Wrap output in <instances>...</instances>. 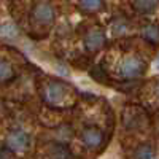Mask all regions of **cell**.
<instances>
[{"label":"cell","instance_id":"obj_1","mask_svg":"<svg viewBox=\"0 0 159 159\" xmlns=\"http://www.w3.org/2000/svg\"><path fill=\"white\" fill-rule=\"evenodd\" d=\"M119 73L127 80L139 78L145 73V62L140 57H126L119 67Z\"/></svg>","mask_w":159,"mask_h":159},{"label":"cell","instance_id":"obj_2","mask_svg":"<svg viewBox=\"0 0 159 159\" xmlns=\"http://www.w3.org/2000/svg\"><path fill=\"white\" fill-rule=\"evenodd\" d=\"M54 10L52 7L48 3V2H40L34 7V11H32V19L34 22L40 24V25H49L54 21Z\"/></svg>","mask_w":159,"mask_h":159},{"label":"cell","instance_id":"obj_3","mask_svg":"<svg viewBox=\"0 0 159 159\" xmlns=\"http://www.w3.org/2000/svg\"><path fill=\"white\" fill-rule=\"evenodd\" d=\"M7 145L11 151H22L27 148L29 145V135L25 134L22 129H15L8 134Z\"/></svg>","mask_w":159,"mask_h":159},{"label":"cell","instance_id":"obj_4","mask_svg":"<svg viewBox=\"0 0 159 159\" xmlns=\"http://www.w3.org/2000/svg\"><path fill=\"white\" fill-rule=\"evenodd\" d=\"M105 45V34L102 29H92L84 37V48L91 52L99 51Z\"/></svg>","mask_w":159,"mask_h":159},{"label":"cell","instance_id":"obj_5","mask_svg":"<svg viewBox=\"0 0 159 159\" xmlns=\"http://www.w3.org/2000/svg\"><path fill=\"white\" fill-rule=\"evenodd\" d=\"M102 140H103V135H102V132L96 127H88L83 130V134H81V142L86 145L88 148H99L100 145H102Z\"/></svg>","mask_w":159,"mask_h":159},{"label":"cell","instance_id":"obj_6","mask_svg":"<svg viewBox=\"0 0 159 159\" xmlns=\"http://www.w3.org/2000/svg\"><path fill=\"white\" fill-rule=\"evenodd\" d=\"M67 96V86L64 83H51L46 89V100L49 103H59Z\"/></svg>","mask_w":159,"mask_h":159},{"label":"cell","instance_id":"obj_7","mask_svg":"<svg viewBox=\"0 0 159 159\" xmlns=\"http://www.w3.org/2000/svg\"><path fill=\"white\" fill-rule=\"evenodd\" d=\"M159 0H134V8L142 15H151L156 11Z\"/></svg>","mask_w":159,"mask_h":159},{"label":"cell","instance_id":"obj_8","mask_svg":"<svg viewBox=\"0 0 159 159\" xmlns=\"http://www.w3.org/2000/svg\"><path fill=\"white\" fill-rule=\"evenodd\" d=\"M142 35H143V38L147 40L148 43L159 45V25H156V24L145 25L143 30H142Z\"/></svg>","mask_w":159,"mask_h":159},{"label":"cell","instance_id":"obj_9","mask_svg":"<svg viewBox=\"0 0 159 159\" xmlns=\"http://www.w3.org/2000/svg\"><path fill=\"white\" fill-rule=\"evenodd\" d=\"M19 34V29L15 22L11 21H5L3 24H0V37L2 38H7V40H13L16 38Z\"/></svg>","mask_w":159,"mask_h":159},{"label":"cell","instance_id":"obj_10","mask_svg":"<svg viewBox=\"0 0 159 159\" xmlns=\"http://www.w3.org/2000/svg\"><path fill=\"white\" fill-rule=\"evenodd\" d=\"M105 5V0H78V7L86 13H96L102 10Z\"/></svg>","mask_w":159,"mask_h":159},{"label":"cell","instance_id":"obj_11","mask_svg":"<svg viewBox=\"0 0 159 159\" xmlns=\"http://www.w3.org/2000/svg\"><path fill=\"white\" fill-rule=\"evenodd\" d=\"M110 30H111V34L116 35V37L124 35V34L127 32V21H126L124 18L115 19V21L111 22V25H110Z\"/></svg>","mask_w":159,"mask_h":159},{"label":"cell","instance_id":"obj_12","mask_svg":"<svg viewBox=\"0 0 159 159\" xmlns=\"http://www.w3.org/2000/svg\"><path fill=\"white\" fill-rule=\"evenodd\" d=\"M13 76V67L11 64L0 59V81H8V80Z\"/></svg>","mask_w":159,"mask_h":159},{"label":"cell","instance_id":"obj_13","mask_svg":"<svg viewBox=\"0 0 159 159\" xmlns=\"http://www.w3.org/2000/svg\"><path fill=\"white\" fill-rule=\"evenodd\" d=\"M154 156H156V153H154V150L150 143L140 145L134 153V157H154Z\"/></svg>","mask_w":159,"mask_h":159},{"label":"cell","instance_id":"obj_14","mask_svg":"<svg viewBox=\"0 0 159 159\" xmlns=\"http://www.w3.org/2000/svg\"><path fill=\"white\" fill-rule=\"evenodd\" d=\"M54 148H56L57 151L52 153V156H56V157H72V153H69L64 147H59V145H57V147H54Z\"/></svg>","mask_w":159,"mask_h":159},{"label":"cell","instance_id":"obj_15","mask_svg":"<svg viewBox=\"0 0 159 159\" xmlns=\"http://www.w3.org/2000/svg\"><path fill=\"white\" fill-rule=\"evenodd\" d=\"M3 148H0V157H10L11 156V150H8V151H2Z\"/></svg>","mask_w":159,"mask_h":159},{"label":"cell","instance_id":"obj_16","mask_svg":"<svg viewBox=\"0 0 159 159\" xmlns=\"http://www.w3.org/2000/svg\"><path fill=\"white\" fill-rule=\"evenodd\" d=\"M154 94L159 97V80H157V83H156V86H154Z\"/></svg>","mask_w":159,"mask_h":159},{"label":"cell","instance_id":"obj_17","mask_svg":"<svg viewBox=\"0 0 159 159\" xmlns=\"http://www.w3.org/2000/svg\"><path fill=\"white\" fill-rule=\"evenodd\" d=\"M156 69L159 70V56H157V59H156Z\"/></svg>","mask_w":159,"mask_h":159},{"label":"cell","instance_id":"obj_18","mask_svg":"<svg viewBox=\"0 0 159 159\" xmlns=\"http://www.w3.org/2000/svg\"><path fill=\"white\" fill-rule=\"evenodd\" d=\"M0 111H2V102H0Z\"/></svg>","mask_w":159,"mask_h":159}]
</instances>
